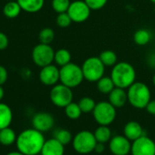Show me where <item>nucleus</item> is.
<instances>
[{
	"label": "nucleus",
	"mask_w": 155,
	"mask_h": 155,
	"mask_svg": "<svg viewBox=\"0 0 155 155\" xmlns=\"http://www.w3.org/2000/svg\"><path fill=\"white\" fill-rule=\"evenodd\" d=\"M79 105L81 107V110L82 111V113H90L92 112L95 109L96 106V102L95 101L91 98V97H83L79 101Z\"/></svg>",
	"instance_id": "nucleus-30"
},
{
	"label": "nucleus",
	"mask_w": 155,
	"mask_h": 155,
	"mask_svg": "<svg viewBox=\"0 0 155 155\" xmlns=\"http://www.w3.org/2000/svg\"><path fill=\"white\" fill-rule=\"evenodd\" d=\"M8 79V69L0 65V85H3L7 82Z\"/></svg>",
	"instance_id": "nucleus-35"
},
{
	"label": "nucleus",
	"mask_w": 155,
	"mask_h": 155,
	"mask_svg": "<svg viewBox=\"0 0 155 155\" xmlns=\"http://www.w3.org/2000/svg\"><path fill=\"white\" fill-rule=\"evenodd\" d=\"M131 155H155V142L147 135H143L131 143Z\"/></svg>",
	"instance_id": "nucleus-11"
},
{
	"label": "nucleus",
	"mask_w": 155,
	"mask_h": 155,
	"mask_svg": "<svg viewBox=\"0 0 155 155\" xmlns=\"http://www.w3.org/2000/svg\"><path fill=\"white\" fill-rule=\"evenodd\" d=\"M7 155H25L23 154L22 152H20L19 150H16V151H11V152H8Z\"/></svg>",
	"instance_id": "nucleus-39"
},
{
	"label": "nucleus",
	"mask_w": 155,
	"mask_h": 155,
	"mask_svg": "<svg viewBox=\"0 0 155 155\" xmlns=\"http://www.w3.org/2000/svg\"><path fill=\"white\" fill-rule=\"evenodd\" d=\"M128 102L135 109H145L151 100L150 88L143 82L135 81L127 89Z\"/></svg>",
	"instance_id": "nucleus-3"
},
{
	"label": "nucleus",
	"mask_w": 155,
	"mask_h": 155,
	"mask_svg": "<svg viewBox=\"0 0 155 155\" xmlns=\"http://www.w3.org/2000/svg\"><path fill=\"white\" fill-rule=\"evenodd\" d=\"M123 135L127 137L130 141H133L145 135V131L138 121L130 120L125 124L123 129Z\"/></svg>",
	"instance_id": "nucleus-16"
},
{
	"label": "nucleus",
	"mask_w": 155,
	"mask_h": 155,
	"mask_svg": "<svg viewBox=\"0 0 155 155\" xmlns=\"http://www.w3.org/2000/svg\"><path fill=\"white\" fill-rule=\"evenodd\" d=\"M145 110L150 115H155V100H150L147 104Z\"/></svg>",
	"instance_id": "nucleus-36"
},
{
	"label": "nucleus",
	"mask_w": 155,
	"mask_h": 155,
	"mask_svg": "<svg viewBox=\"0 0 155 155\" xmlns=\"http://www.w3.org/2000/svg\"><path fill=\"white\" fill-rule=\"evenodd\" d=\"M71 53L67 48H59L57 51H55V57H54V62L57 66L59 68L68 64L71 62Z\"/></svg>",
	"instance_id": "nucleus-23"
},
{
	"label": "nucleus",
	"mask_w": 155,
	"mask_h": 155,
	"mask_svg": "<svg viewBox=\"0 0 155 155\" xmlns=\"http://www.w3.org/2000/svg\"><path fill=\"white\" fill-rule=\"evenodd\" d=\"M65 145L59 142L56 138L47 140L42 147L41 155H64Z\"/></svg>",
	"instance_id": "nucleus-15"
},
{
	"label": "nucleus",
	"mask_w": 155,
	"mask_h": 155,
	"mask_svg": "<svg viewBox=\"0 0 155 155\" xmlns=\"http://www.w3.org/2000/svg\"><path fill=\"white\" fill-rule=\"evenodd\" d=\"M150 1L152 4H154V5H155V0H150Z\"/></svg>",
	"instance_id": "nucleus-41"
},
{
	"label": "nucleus",
	"mask_w": 155,
	"mask_h": 155,
	"mask_svg": "<svg viewBox=\"0 0 155 155\" xmlns=\"http://www.w3.org/2000/svg\"><path fill=\"white\" fill-rule=\"evenodd\" d=\"M99 58L106 68L107 67L112 68L113 66H115L118 63L117 54L113 50H110V49H106V50L101 51Z\"/></svg>",
	"instance_id": "nucleus-25"
},
{
	"label": "nucleus",
	"mask_w": 155,
	"mask_h": 155,
	"mask_svg": "<svg viewBox=\"0 0 155 155\" xmlns=\"http://www.w3.org/2000/svg\"><path fill=\"white\" fill-rule=\"evenodd\" d=\"M22 9L17 0L8 1L3 8V14L8 18H16L19 16Z\"/></svg>",
	"instance_id": "nucleus-21"
},
{
	"label": "nucleus",
	"mask_w": 155,
	"mask_h": 155,
	"mask_svg": "<svg viewBox=\"0 0 155 155\" xmlns=\"http://www.w3.org/2000/svg\"><path fill=\"white\" fill-rule=\"evenodd\" d=\"M55 38V32L51 28H44L38 33L39 43L51 44Z\"/></svg>",
	"instance_id": "nucleus-28"
},
{
	"label": "nucleus",
	"mask_w": 155,
	"mask_h": 155,
	"mask_svg": "<svg viewBox=\"0 0 155 155\" xmlns=\"http://www.w3.org/2000/svg\"><path fill=\"white\" fill-rule=\"evenodd\" d=\"M96 144L97 140L94 133L89 130H81L78 132L72 140L74 150L80 154H89L94 151Z\"/></svg>",
	"instance_id": "nucleus-6"
},
{
	"label": "nucleus",
	"mask_w": 155,
	"mask_h": 155,
	"mask_svg": "<svg viewBox=\"0 0 155 155\" xmlns=\"http://www.w3.org/2000/svg\"><path fill=\"white\" fill-rule=\"evenodd\" d=\"M97 83V89L98 91L102 93V94H107L109 95L112 90L116 87L112 79L108 76H103L102 78H101V79L96 82Z\"/></svg>",
	"instance_id": "nucleus-22"
},
{
	"label": "nucleus",
	"mask_w": 155,
	"mask_h": 155,
	"mask_svg": "<svg viewBox=\"0 0 155 155\" xmlns=\"http://www.w3.org/2000/svg\"><path fill=\"white\" fill-rule=\"evenodd\" d=\"M56 23L58 27L61 28H68L73 23V21L71 18L69 17V15L68 14V12H64V13L58 14L57 18H56Z\"/></svg>",
	"instance_id": "nucleus-32"
},
{
	"label": "nucleus",
	"mask_w": 155,
	"mask_h": 155,
	"mask_svg": "<svg viewBox=\"0 0 155 155\" xmlns=\"http://www.w3.org/2000/svg\"><path fill=\"white\" fill-rule=\"evenodd\" d=\"M55 50L49 44L39 43L34 47L31 58L34 64L39 68L46 67L54 62Z\"/></svg>",
	"instance_id": "nucleus-9"
},
{
	"label": "nucleus",
	"mask_w": 155,
	"mask_h": 155,
	"mask_svg": "<svg viewBox=\"0 0 155 155\" xmlns=\"http://www.w3.org/2000/svg\"><path fill=\"white\" fill-rule=\"evenodd\" d=\"M59 82L71 89L79 87L85 80L81 66L72 62L59 68Z\"/></svg>",
	"instance_id": "nucleus-4"
},
{
	"label": "nucleus",
	"mask_w": 155,
	"mask_h": 155,
	"mask_svg": "<svg viewBox=\"0 0 155 155\" xmlns=\"http://www.w3.org/2000/svg\"><path fill=\"white\" fill-rule=\"evenodd\" d=\"M65 110V114L66 116L69 119V120H78L80 119L81 114H82V111L81 110V107L79 105L78 102H70L68 106H66L64 108Z\"/></svg>",
	"instance_id": "nucleus-27"
},
{
	"label": "nucleus",
	"mask_w": 155,
	"mask_h": 155,
	"mask_svg": "<svg viewBox=\"0 0 155 155\" xmlns=\"http://www.w3.org/2000/svg\"><path fill=\"white\" fill-rule=\"evenodd\" d=\"M110 78L116 87L127 90L136 81V70L130 63L120 61L112 67Z\"/></svg>",
	"instance_id": "nucleus-2"
},
{
	"label": "nucleus",
	"mask_w": 155,
	"mask_h": 155,
	"mask_svg": "<svg viewBox=\"0 0 155 155\" xmlns=\"http://www.w3.org/2000/svg\"><path fill=\"white\" fill-rule=\"evenodd\" d=\"M152 84L155 86V74H154L153 77H152Z\"/></svg>",
	"instance_id": "nucleus-40"
},
{
	"label": "nucleus",
	"mask_w": 155,
	"mask_h": 155,
	"mask_svg": "<svg viewBox=\"0 0 155 155\" xmlns=\"http://www.w3.org/2000/svg\"><path fill=\"white\" fill-rule=\"evenodd\" d=\"M38 78L40 82L46 86L52 87L58 84L60 81L59 67L54 64H50L41 68Z\"/></svg>",
	"instance_id": "nucleus-12"
},
{
	"label": "nucleus",
	"mask_w": 155,
	"mask_h": 155,
	"mask_svg": "<svg viewBox=\"0 0 155 155\" xmlns=\"http://www.w3.org/2000/svg\"><path fill=\"white\" fill-rule=\"evenodd\" d=\"M70 3H71L70 0H52L51 7L56 13L59 14V13L68 12Z\"/></svg>",
	"instance_id": "nucleus-31"
},
{
	"label": "nucleus",
	"mask_w": 155,
	"mask_h": 155,
	"mask_svg": "<svg viewBox=\"0 0 155 155\" xmlns=\"http://www.w3.org/2000/svg\"><path fill=\"white\" fill-rule=\"evenodd\" d=\"M94 136L97 140V142L106 143L110 140L111 137V130L107 125H100L95 131L93 132Z\"/></svg>",
	"instance_id": "nucleus-24"
},
{
	"label": "nucleus",
	"mask_w": 155,
	"mask_h": 155,
	"mask_svg": "<svg viewBox=\"0 0 155 155\" xmlns=\"http://www.w3.org/2000/svg\"><path fill=\"white\" fill-rule=\"evenodd\" d=\"M93 118L99 125H110L116 119V108L108 101H100L92 111Z\"/></svg>",
	"instance_id": "nucleus-7"
},
{
	"label": "nucleus",
	"mask_w": 155,
	"mask_h": 155,
	"mask_svg": "<svg viewBox=\"0 0 155 155\" xmlns=\"http://www.w3.org/2000/svg\"><path fill=\"white\" fill-rule=\"evenodd\" d=\"M105 150V146H104V143H101V142H97L96 146H95V150L94 151H96L97 153H102Z\"/></svg>",
	"instance_id": "nucleus-37"
},
{
	"label": "nucleus",
	"mask_w": 155,
	"mask_h": 155,
	"mask_svg": "<svg viewBox=\"0 0 155 155\" xmlns=\"http://www.w3.org/2000/svg\"><path fill=\"white\" fill-rule=\"evenodd\" d=\"M17 138L18 135L10 126L0 130V144L3 146H11L16 143Z\"/></svg>",
	"instance_id": "nucleus-20"
},
{
	"label": "nucleus",
	"mask_w": 155,
	"mask_h": 155,
	"mask_svg": "<svg viewBox=\"0 0 155 155\" xmlns=\"http://www.w3.org/2000/svg\"><path fill=\"white\" fill-rule=\"evenodd\" d=\"M9 45V39H8V37L0 31V51L2 50H5Z\"/></svg>",
	"instance_id": "nucleus-34"
},
{
	"label": "nucleus",
	"mask_w": 155,
	"mask_h": 155,
	"mask_svg": "<svg viewBox=\"0 0 155 155\" xmlns=\"http://www.w3.org/2000/svg\"><path fill=\"white\" fill-rule=\"evenodd\" d=\"M108 96H109V101L116 109L123 107L128 102V94L125 89L115 87Z\"/></svg>",
	"instance_id": "nucleus-17"
},
{
	"label": "nucleus",
	"mask_w": 155,
	"mask_h": 155,
	"mask_svg": "<svg viewBox=\"0 0 155 155\" xmlns=\"http://www.w3.org/2000/svg\"><path fill=\"white\" fill-rule=\"evenodd\" d=\"M91 11L84 0H75L70 3L68 14L74 23H83L89 19Z\"/></svg>",
	"instance_id": "nucleus-10"
},
{
	"label": "nucleus",
	"mask_w": 155,
	"mask_h": 155,
	"mask_svg": "<svg viewBox=\"0 0 155 155\" xmlns=\"http://www.w3.org/2000/svg\"><path fill=\"white\" fill-rule=\"evenodd\" d=\"M4 96H5V91H4L2 85H0V101L3 100Z\"/></svg>",
	"instance_id": "nucleus-38"
},
{
	"label": "nucleus",
	"mask_w": 155,
	"mask_h": 155,
	"mask_svg": "<svg viewBox=\"0 0 155 155\" xmlns=\"http://www.w3.org/2000/svg\"><path fill=\"white\" fill-rule=\"evenodd\" d=\"M46 140L43 132L35 128L24 130L18 135L16 146L25 155H38L41 152Z\"/></svg>",
	"instance_id": "nucleus-1"
},
{
	"label": "nucleus",
	"mask_w": 155,
	"mask_h": 155,
	"mask_svg": "<svg viewBox=\"0 0 155 155\" xmlns=\"http://www.w3.org/2000/svg\"><path fill=\"white\" fill-rule=\"evenodd\" d=\"M84 1L91 10H101L106 6L108 0H84Z\"/></svg>",
	"instance_id": "nucleus-33"
},
{
	"label": "nucleus",
	"mask_w": 155,
	"mask_h": 155,
	"mask_svg": "<svg viewBox=\"0 0 155 155\" xmlns=\"http://www.w3.org/2000/svg\"><path fill=\"white\" fill-rule=\"evenodd\" d=\"M81 68L86 81L90 82H97L104 76L106 67L99 57H90L84 60Z\"/></svg>",
	"instance_id": "nucleus-5"
},
{
	"label": "nucleus",
	"mask_w": 155,
	"mask_h": 155,
	"mask_svg": "<svg viewBox=\"0 0 155 155\" xmlns=\"http://www.w3.org/2000/svg\"><path fill=\"white\" fill-rule=\"evenodd\" d=\"M17 1L21 7L22 11L30 14L39 12L45 5V0H17Z\"/></svg>",
	"instance_id": "nucleus-18"
},
{
	"label": "nucleus",
	"mask_w": 155,
	"mask_h": 155,
	"mask_svg": "<svg viewBox=\"0 0 155 155\" xmlns=\"http://www.w3.org/2000/svg\"><path fill=\"white\" fill-rule=\"evenodd\" d=\"M49 99L56 107L65 108L73 101L72 89L59 82L52 86L49 92Z\"/></svg>",
	"instance_id": "nucleus-8"
},
{
	"label": "nucleus",
	"mask_w": 155,
	"mask_h": 155,
	"mask_svg": "<svg viewBox=\"0 0 155 155\" xmlns=\"http://www.w3.org/2000/svg\"><path fill=\"white\" fill-rule=\"evenodd\" d=\"M55 124V120L52 114L45 111L36 113L32 118V126L36 130L46 132L50 130Z\"/></svg>",
	"instance_id": "nucleus-14"
},
{
	"label": "nucleus",
	"mask_w": 155,
	"mask_h": 155,
	"mask_svg": "<svg viewBox=\"0 0 155 155\" xmlns=\"http://www.w3.org/2000/svg\"><path fill=\"white\" fill-rule=\"evenodd\" d=\"M54 138H56L59 142H61L63 145H68V143L72 142L73 137L69 130L66 129H58L54 133Z\"/></svg>",
	"instance_id": "nucleus-29"
},
{
	"label": "nucleus",
	"mask_w": 155,
	"mask_h": 155,
	"mask_svg": "<svg viewBox=\"0 0 155 155\" xmlns=\"http://www.w3.org/2000/svg\"><path fill=\"white\" fill-rule=\"evenodd\" d=\"M109 148L113 155H128L131 150V143L124 135H116L109 141Z\"/></svg>",
	"instance_id": "nucleus-13"
},
{
	"label": "nucleus",
	"mask_w": 155,
	"mask_h": 155,
	"mask_svg": "<svg viewBox=\"0 0 155 155\" xmlns=\"http://www.w3.org/2000/svg\"><path fill=\"white\" fill-rule=\"evenodd\" d=\"M151 39V34L148 29L140 28L133 35V41L138 46H145Z\"/></svg>",
	"instance_id": "nucleus-26"
},
{
	"label": "nucleus",
	"mask_w": 155,
	"mask_h": 155,
	"mask_svg": "<svg viewBox=\"0 0 155 155\" xmlns=\"http://www.w3.org/2000/svg\"><path fill=\"white\" fill-rule=\"evenodd\" d=\"M7 1H11V0H7Z\"/></svg>",
	"instance_id": "nucleus-42"
},
{
	"label": "nucleus",
	"mask_w": 155,
	"mask_h": 155,
	"mask_svg": "<svg viewBox=\"0 0 155 155\" xmlns=\"http://www.w3.org/2000/svg\"><path fill=\"white\" fill-rule=\"evenodd\" d=\"M13 120L12 109L6 103L0 101V130L9 127Z\"/></svg>",
	"instance_id": "nucleus-19"
}]
</instances>
